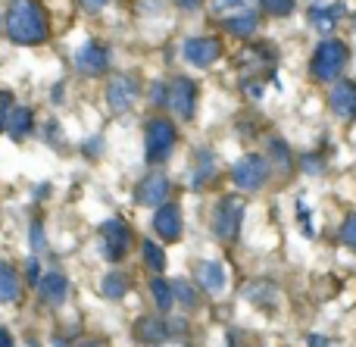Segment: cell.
Masks as SVG:
<instances>
[{"instance_id":"obj_15","label":"cell","mask_w":356,"mask_h":347,"mask_svg":"<svg viewBox=\"0 0 356 347\" xmlns=\"http://www.w3.org/2000/svg\"><path fill=\"white\" fill-rule=\"evenodd\" d=\"M169 323L163 316H141L135 323V338H138V344H144V347H160V344H166L169 341Z\"/></svg>"},{"instance_id":"obj_25","label":"cell","mask_w":356,"mask_h":347,"mask_svg":"<svg viewBox=\"0 0 356 347\" xmlns=\"http://www.w3.org/2000/svg\"><path fill=\"white\" fill-rule=\"evenodd\" d=\"M197 160H200V163H197V169H194V188H203L216 175V160H213V154H209V150H200V154H197Z\"/></svg>"},{"instance_id":"obj_6","label":"cell","mask_w":356,"mask_h":347,"mask_svg":"<svg viewBox=\"0 0 356 347\" xmlns=\"http://www.w3.org/2000/svg\"><path fill=\"white\" fill-rule=\"evenodd\" d=\"M241 223H244V200L241 197H222L213 210V232L222 241H234L241 235Z\"/></svg>"},{"instance_id":"obj_7","label":"cell","mask_w":356,"mask_h":347,"mask_svg":"<svg viewBox=\"0 0 356 347\" xmlns=\"http://www.w3.org/2000/svg\"><path fill=\"white\" fill-rule=\"evenodd\" d=\"M138 97H141V88L131 72H116L106 81V104L113 113H129L138 104Z\"/></svg>"},{"instance_id":"obj_38","label":"cell","mask_w":356,"mask_h":347,"mask_svg":"<svg viewBox=\"0 0 356 347\" xmlns=\"http://www.w3.org/2000/svg\"><path fill=\"white\" fill-rule=\"evenodd\" d=\"M0 347H16V341H13V335H10V329H3V325H0Z\"/></svg>"},{"instance_id":"obj_30","label":"cell","mask_w":356,"mask_h":347,"mask_svg":"<svg viewBox=\"0 0 356 347\" xmlns=\"http://www.w3.org/2000/svg\"><path fill=\"white\" fill-rule=\"evenodd\" d=\"M263 3L266 13H272V16H288L291 10H294V0H259Z\"/></svg>"},{"instance_id":"obj_32","label":"cell","mask_w":356,"mask_h":347,"mask_svg":"<svg viewBox=\"0 0 356 347\" xmlns=\"http://www.w3.org/2000/svg\"><path fill=\"white\" fill-rule=\"evenodd\" d=\"M272 154H275L278 166H282V169H291V154H288V147H284V141H272Z\"/></svg>"},{"instance_id":"obj_9","label":"cell","mask_w":356,"mask_h":347,"mask_svg":"<svg viewBox=\"0 0 356 347\" xmlns=\"http://www.w3.org/2000/svg\"><path fill=\"white\" fill-rule=\"evenodd\" d=\"M194 106H197V81L188 79V75H175L169 81V110L188 122V119H194Z\"/></svg>"},{"instance_id":"obj_39","label":"cell","mask_w":356,"mask_h":347,"mask_svg":"<svg viewBox=\"0 0 356 347\" xmlns=\"http://www.w3.org/2000/svg\"><path fill=\"white\" fill-rule=\"evenodd\" d=\"M175 6H181V10H197V6L203 3V0H172Z\"/></svg>"},{"instance_id":"obj_5","label":"cell","mask_w":356,"mask_h":347,"mask_svg":"<svg viewBox=\"0 0 356 347\" xmlns=\"http://www.w3.org/2000/svg\"><path fill=\"white\" fill-rule=\"evenodd\" d=\"M272 175V163L263 154H244L238 163L232 166V181L241 191H259Z\"/></svg>"},{"instance_id":"obj_11","label":"cell","mask_w":356,"mask_h":347,"mask_svg":"<svg viewBox=\"0 0 356 347\" xmlns=\"http://www.w3.org/2000/svg\"><path fill=\"white\" fill-rule=\"evenodd\" d=\"M181 54H184V60H188L191 66L207 69V66H213V63L222 56V41H219V38H213V35L188 38V41L181 44Z\"/></svg>"},{"instance_id":"obj_3","label":"cell","mask_w":356,"mask_h":347,"mask_svg":"<svg viewBox=\"0 0 356 347\" xmlns=\"http://www.w3.org/2000/svg\"><path fill=\"white\" fill-rule=\"evenodd\" d=\"M347 60H350L347 44L338 41V38H325V41L316 47L313 60H309V72L319 81H334L347 69Z\"/></svg>"},{"instance_id":"obj_35","label":"cell","mask_w":356,"mask_h":347,"mask_svg":"<svg viewBox=\"0 0 356 347\" xmlns=\"http://www.w3.org/2000/svg\"><path fill=\"white\" fill-rule=\"evenodd\" d=\"M25 275H29V279L35 282V285L41 282V275H44V273H41V263H38L35 257H29V263H25Z\"/></svg>"},{"instance_id":"obj_40","label":"cell","mask_w":356,"mask_h":347,"mask_svg":"<svg viewBox=\"0 0 356 347\" xmlns=\"http://www.w3.org/2000/svg\"><path fill=\"white\" fill-rule=\"evenodd\" d=\"M75 347H104V341H94V338H88V341H81V344H75Z\"/></svg>"},{"instance_id":"obj_28","label":"cell","mask_w":356,"mask_h":347,"mask_svg":"<svg viewBox=\"0 0 356 347\" xmlns=\"http://www.w3.org/2000/svg\"><path fill=\"white\" fill-rule=\"evenodd\" d=\"M13 110H16V106H13V94L10 91H0V131H6Z\"/></svg>"},{"instance_id":"obj_29","label":"cell","mask_w":356,"mask_h":347,"mask_svg":"<svg viewBox=\"0 0 356 347\" xmlns=\"http://www.w3.org/2000/svg\"><path fill=\"white\" fill-rule=\"evenodd\" d=\"M341 241L350 250H356V213H350V216L344 219V225H341Z\"/></svg>"},{"instance_id":"obj_23","label":"cell","mask_w":356,"mask_h":347,"mask_svg":"<svg viewBox=\"0 0 356 347\" xmlns=\"http://www.w3.org/2000/svg\"><path fill=\"white\" fill-rule=\"evenodd\" d=\"M150 294H154V304L160 313H169L175 304V291H172V282H166L163 275H154L150 282Z\"/></svg>"},{"instance_id":"obj_27","label":"cell","mask_w":356,"mask_h":347,"mask_svg":"<svg viewBox=\"0 0 356 347\" xmlns=\"http://www.w3.org/2000/svg\"><path fill=\"white\" fill-rule=\"evenodd\" d=\"M29 241H31V250H44L47 248V235H44V223L41 219H31V229H29Z\"/></svg>"},{"instance_id":"obj_1","label":"cell","mask_w":356,"mask_h":347,"mask_svg":"<svg viewBox=\"0 0 356 347\" xmlns=\"http://www.w3.org/2000/svg\"><path fill=\"white\" fill-rule=\"evenodd\" d=\"M3 29H6V38L13 44H22V47L44 44L50 35L47 13H44V6L38 0H16L3 16Z\"/></svg>"},{"instance_id":"obj_16","label":"cell","mask_w":356,"mask_h":347,"mask_svg":"<svg viewBox=\"0 0 356 347\" xmlns=\"http://www.w3.org/2000/svg\"><path fill=\"white\" fill-rule=\"evenodd\" d=\"M341 16H344V3H313L309 6V25H313L316 31H322V35L334 31Z\"/></svg>"},{"instance_id":"obj_42","label":"cell","mask_w":356,"mask_h":347,"mask_svg":"<svg viewBox=\"0 0 356 347\" xmlns=\"http://www.w3.org/2000/svg\"><path fill=\"white\" fill-rule=\"evenodd\" d=\"M225 3H234V6H241L244 0H216V6H225Z\"/></svg>"},{"instance_id":"obj_26","label":"cell","mask_w":356,"mask_h":347,"mask_svg":"<svg viewBox=\"0 0 356 347\" xmlns=\"http://www.w3.org/2000/svg\"><path fill=\"white\" fill-rule=\"evenodd\" d=\"M172 291H175V304H181L184 310H194V307H197V291L191 288V282L175 279L172 282Z\"/></svg>"},{"instance_id":"obj_36","label":"cell","mask_w":356,"mask_h":347,"mask_svg":"<svg viewBox=\"0 0 356 347\" xmlns=\"http://www.w3.org/2000/svg\"><path fill=\"white\" fill-rule=\"evenodd\" d=\"M79 3L85 6L88 13H100V10H104V6H106V3H110V0H79Z\"/></svg>"},{"instance_id":"obj_4","label":"cell","mask_w":356,"mask_h":347,"mask_svg":"<svg viewBox=\"0 0 356 347\" xmlns=\"http://www.w3.org/2000/svg\"><path fill=\"white\" fill-rule=\"evenodd\" d=\"M97 238H100V254L110 263H119L131 250V229H129V223L119 216L104 219L97 229Z\"/></svg>"},{"instance_id":"obj_13","label":"cell","mask_w":356,"mask_h":347,"mask_svg":"<svg viewBox=\"0 0 356 347\" xmlns=\"http://www.w3.org/2000/svg\"><path fill=\"white\" fill-rule=\"evenodd\" d=\"M154 232L163 238V241H178L184 232V219H181V207L175 204V200H169V204H163L160 210L154 213Z\"/></svg>"},{"instance_id":"obj_14","label":"cell","mask_w":356,"mask_h":347,"mask_svg":"<svg viewBox=\"0 0 356 347\" xmlns=\"http://www.w3.org/2000/svg\"><path fill=\"white\" fill-rule=\"evenodd\" d=\"M328 106L334 110L338 119H356V81L344 79V81H334L332 94H328Z\"/></svg>"},{"instance_id":"obj_8","label":"cell","mask_w":356,"mask_h":347,"mask_svg":"<svg viewBox=\"0 0 356 347\" xmlns=\"http://www.w3.org/2000/svg\"><path fill=\"white\" fill-rule=\"evenodd\" d=\"M169 194H172V181H169L166 172H160V169H154V172H147L141 179V185L135 188V200L141 207H154V210H160L163 204H169Z\"/></svg>"},{"instance_id":"obj_2","label":"cell","mask_w":356,"mask_h":347,"mask_svg":"<svg viewBox=\"0 0 356 347\" xmlns=\"http://www.w3.org/2000/svg\"><path fill=\"white\" fill-rule=\"evenodd\" d=\"M178 144V131L175 122L166 116H154L144 129V160L147 163H166L172 156Z\"/></svg>"},{"instance_id":"obj_20","label":"cell","mask_w":356,"mask_h":347,"mask_svg":"<svg viewBox=\"0 0 356 347\" xmlns=\"http://www.w3.org/2000/svg\"><path fill=\"white\" fill-rule=\"evenodd\" d=\"M31 129H35V110L31 106H16L10 116V125H6L10 138L13 141H22L25 135H31Z\"/></svg>"},{"instance_id":"obj_10","label":"cell","mask_w":356,"mask_h":347,"mask_svg":"<svg viewBox=\"0 0 356 347\" xmlns=\"http://www.w3.org/2000/svg\"><path fill=\"white\" fill-rule=\"evenodd\" d=\"M72 66H75V72H81V75H104L106 69H110V50L100 41H88L75 50Z\"/></svg>"},{"instance_id":"obj_21","label":"cell","mask_w":356,"mask_h":347,"mask_svg":"<svg viewBox=\"0 0 356 347\" xmlns=\"http://www.w3.org/2000/svg\"><path fill=\"white\" fill-rule=\"evenodd\" d=\"M129 288H131V279L125 273H119V269L106 273L104 282H100V294H104L106 300H122L125 294H129Z\"/></svg>"},{"instance_id":"obj_22","label":"cell","mask_w":356,"mask_h":347,"mask_svg":"<svg viewBox=\"0 0 356 347\" xmlns=\"http://www.w3.org/2000/svg\"><path fill=\"white\" fill-rule=\"evenodd\" d=\"M244 298L250 300V304L272 307L278 300V288L272 285V282H250V285L244 288Z\"/></svg>"},{"instance_id":"obj_41","label":"cell","mask_w":356,"mask_h":347,"mask_svg":"<svg viewBox=\"0 0 356 347\" xmlns=\"http://www.w3.org/2000/svg\"><path fill=\"white\" fill-rule=\"evenodd\" d=\"M54 347H69V338H63V335H56V338H54Z\"/></svg>"},{"instance_id":"obj_24","label":"cell","mask_w":356,"mask_h":347,"mask_svg":"<svg viewBox=\"0 0 356 347\" xmlns=\"http://www.w3.org/2000/svg\"><path fill=\"white\" fill-rule=\"evenodd\" d=\"M141 254H144V263H147L150 273H154V275H163V269H166V250H163L156 241L144 238V241H141Z\"/></svg>"},{"instance_id":"obj_37","label":"cell","mask_w":356,"mask_h":347,"mask_svg":"<svg viewBox=\"0 0 356 347\" xmlns=\"http://www.w3.org/2000/svg\"><path fill=\"white\" fill-rule=\"evenodd\" d=\"M307 344H309V347H328L332 341H328L325 335H307Z\"/></svg>"},{"instance_id":"obj_33","label":"cell","mask_w":356,"mask_h":347,"mask_svg":"<svg viewBox=\"0 0 356 347\" xmlns=\"http://www.w3.org/2000/svg\"><path fill=\"white\" fill-rule=\"evenodd\" d=\"M300 166H303V172H307V175H319V172H322V160H319L316 154H313V156H309V154L303 156Z\"/></svg>"},{"instance_id":"obj_34","label":"cell","mask_w":356,"mask_h":347,"mask_svg":"<svg viewBox=\"0 0 356 347\" xmlns=\"http://www.w3.org/2000/svg\"><path fill=\"white\" fill-rule=\"evenodd\" d=\"M81 150H85V154L88 156H91V160H94V156H100V154H104V138H88V141H85V147H81Z\"/></svg>"},{"instance_id":"obj_19","label":"cell","mask_w":356,"mask_h":347,"mask_svg":"<svg viewBox=\"0 0 356 347\" xmlns=\"http://www.w3.org/2000/svg\"><path fill=\"white\" fill-rule=\"evenodd\" d=\"M257 25H259V16L253 10H241V13L225 16V31L234 38H250L257 31Z\"/></svg>"},{"instance_id":"obj_31","label":"cell","mask_w":356,"mask_h":347,"mask_svg":"<svg viewBox=\"0 0 356 347\" xmlns=\"http://www.w3.org/2000/svg\"><path fill=\"white\" fill-rule=\"evenodd\" d=\"M150 104L169 106V81H154L150 85Z\"/></svg>"},{"instance_id":"obj_18","label":"cell","mask_w":356,"mask_h":347,"mask_svg":"<svg viewBox=\"0 0 356 347\" xmlns=\"http://www.w3.org/2000/svg\"><path fill=\"white\" fill-rule=\"evenodd\" d=\"M22 294V279L6 260H0V304H13Z\"/></svg>"},{"instance_id":"obj_17","label":"cell","mask_w":356,"mask_h":347,"mask_svg":"<svg viewBox=\"0 0 356 347\" xmlns=\"http://www.w3.org/2000/svg\"><path fill=\"white\" fill-rule=\"evenodd\" d=\"M197 282H200V288L203 291H209V294H219L222 288H225V266L222 263H216V260H203L200 266H197Z\"/></svg>"},{"instance_id":"obj_12","label":"cell","mask_w":356,"mask_h":347,"mask_svg":"<svg viewBox=\"0 0 356 347\" xmlns=\"http://www.w3.org/2000/svg\"><path fill=\"white\" fill-rule=\"evenodd\" d=\"M69 275L60 273V269H47V273L41 275V282H38V298H41V304L47 307H60L66 304L69 298Z\"/></svg>"}]
</instances>
